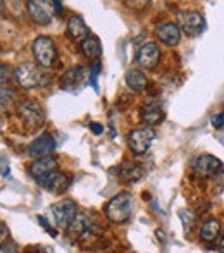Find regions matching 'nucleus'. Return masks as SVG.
Instances as JSON below:
<instances>
[{
    "instance_id": "nucleus-1",
    "label": "nucleus",
    "mask_w": 224,
    "mask_h": 253,
    "mask_svg": "<svg viewBox=\"0 0 224 253\" xmlns=\"http://www.w3.org/2000/svg\"><path fill=\"white\" fill-rule=\"evenodd\" d=\"M131 210H133V197L128 191H123L109 200L105 205V215L114 224H123L131 217Z\"/></svg>"
},
{
    "instance_id": "nucleus-2",
    "label": "nucleus",
    "mask_w": 224,
    "mask_h": 253,
    "mask_svg": "<svg viewBox=\"0 0 224 253\" xmlns=\"http://www.w3.org/2000/svg\"><path fill=\"white\" fill-rule=\"evenodd\" d=\"M31 52L40 67H52L57 59V48L50 37H38L31 45Z\"/></svg>"
},
{
    "instance_id": "nucleus-3",
    "label": "nucleus",
    "mask_w": 224,
    "mask_h": 253,
    "mask_svg": "<svg viewBox=\"0 0 224 253\" xmlns=\"http://www.w3.org/2000/svg\"><path fill=\"white\" fill-rule=\"evenodd\" d=\"M14 78H16V83L23 88H35L38 84H42V74L38 69V64L35 62H23L16 67L14 71Z\"/></svg>"
},
{
    "instance_id": "nucleus-4",
    "label": "nucleus",
    "mask_w": 224,
    "mask_h": 253,
    "mask_svg": "<svg viewBox=\"0 0 224 253\" xmlns=\"http://www.w3.org/2000/svg\"><path fill=\"white\" fill-rule=\"evenodd\" d=\"M52 215H54V220L57 224V227L60 229H67L69 224L74 220V217L78 215V209H76V203L73 200H60L52 205L50 209Z\"/></svg>"
},
{
    "instance_id": "nucleus-5",
    "label": "nucleus",
    "mask_w": 224,
    "mask_h": 253,
    "mask_svg": "<svg viewBox=\"0 0 224 253\" xmlns=\"http://www.w3.org/2000/svg\"><path fill=\"white\" fill-rule=\"evenodd\" d=\"M155 131L148 126H143V127H136L130 133L128 136V145H130L131 152L134 153H145L150 148L152 141L155 140Z\"/></svg>"
},
{
    "instance_id": "nucleus-6",
    "label": "nucleus",
    "mask_w": 224,
    "mask_h": 253,
    "mask_svg": "<svg viewBox=\"0 0 224 253\" xmlns=\"http://www.w3.org/2000/svg\"><path fill=\"white\" fill-rule=\"evenodd\" d=\"M178 21H179V28L190 37H197L204 31L205 19L200 12L195 10H179L178 12Z\"/></svg>"
},
{
    "instance_id": "nucleus-7",
    "label": "nucleus",
    "mask_w": 224,
    "mask_h": 253,
    "mask_svg": "<svg viewBox=\"0 0 224 253\" xmlns=\"http://www.w3.org/2000/svg\"><path fill=\"white\" fill-rule=\"evenodd\" d=\"M17 110H19V116L23 117L24 124L28 127H40L45 123L44 109L37 102H30V100L21 102Z\"/></svg>"
},
{
    "instance_id": "nucleus-8",
    "label": "nucleus",
    "mask_w": 224,
    "mask_h": 253,
    "mask_svg": "<svg viewBox=\"0 0 224 253\" xmlns=\"http://www.w3.org/2000/svg\"><path fill=\"white\" fill-rule=\"evenodd\" d=\"M191 169L198 176L209 177L223 172V162L214 155H200L191 162Z\"/></svg>"
},
{
    "instance_id": "nucleus-9",
    "label": "nucleus",
    "mask_w": 224,
    "mask_h": 253,
    "mask_svg": "<svg viewBox=\"0 0 224 253\" xmlns=\"http://www.w3.org/2000/svg\"><path fill=\"white\" fill-rule=\"evenodd\" d=\"M57 167H59V164H57V160L54 157H42V159L35 160L33 164H31L30 167V174L33 176V179L37 181V183H40V181H44L45 177H48L52 172H55Z\"/></svg>"
},
{
    "instance_id": "nucleus-10",
    "label": "nucleus",
    "mask_w": 224,
    "mask_h": 253,
    "mask_svg": "<svg viewBox=\"0 0 224 253\" xmlns=\"http://www.w3.org/2000/svg\"><path fill=\"white\" fill-rule=\"evenodd\" d=\"M159 57H161V50H159L157 43L154 42H148V43L141 45L136 52V62L143 69H152V67L157 66Z\"/></svg>"
},
{
    "instance_id": "nucleus-11",
    "label": "nucleus",
    "mask_w": 224,
    "mask_h": 253,
    "mask_svg": "<svg viewBox=\"0 0 224 253\" xmlns=\"http://www.w3.org/2000/svg\"><path fill=\"white\" fill-rule=\"evenodd\" d=\"M55 150V140L50 134H42V136L35 138L31 145L28 147V155L31 159H42V157H48V153Z\"/></svg>"
},
{
    "instance_id": "nucleus-12",
    "label": "nucleus",
    "mask_w": 224,
    "mask_h": 253,
    "mask_svg": "<svg viewBox=\"0 0 224 253\" xmlns=\"http://www.w3.org/2000/svg\"><path fill=\"white\" fill-rule=\"evenodd\" d=\"M50 3L47 2H38V0H30L26 3L28 7V14L30 17L35 21L37 24H50L52 23V10H50Z\"/></svg>"
},
{
    "instance_id": "nucleus-13",
    "label": "nucleus",
    "mask_w": 224,
    "mask_h": 253,
    "mask_svg": "<svg viewBox=\"0 0 224 253\" xmlns=\"http://www.w3.org/2000/svg\"><path fill=\"white\" fill-rule=\"evenodd\" d=\"M155 37L168 47H174L181 40V28L174 23H162L155 30Z\"/></svg>"
},
{
    "instance_id": "nucleus-14",
    "label": "nucleus",
    "mask_w": 224,
    "mask_h": 253,
    "mask_svg": "<svg viewBox=\"0 0 224 253\" xmlns=\"http://www.w3.org/2000/svg\"><path fill=\"white\" fill-rule=\"evenodd\" d=\"M66 33L71 40L81 42V43H83V42L90 37V28L87 26V23H85L81 16H73L69 19V23H67Z\"/></svg>"
},
{
    "instance_id": "nucleus-15",
    "label": "nucleus",
    "mask_w": 224,
    "mask_h": 253,
    "mask_svg": "<svg viewBox=\"0 0 224 253\" xmlns=\"http://www.w3.org/2000/svg\"><path fill=\"white\" fill-rule=\"evenodd\" d=\"M117 176L124 183H136L145 176V167L136 162H124L117 169Z\"/></svg>"
},
{
    "instance_id": "nucleus-16",
    "label": "nucleus",
    "mask_w": 224,
    "mask_h": 253,
    "mask_svg": "<svg viewBox=\"0 0 224 253\" xmlns=\"http://www.w3.org/2000/svg\"><path fill=\"white\" fill-rule=\"evenodd\" d=\"M42 188H45V190H48L50 193H62V191L67 190V186H69V177L66 176L64 172H59V170H55V172H52L48 177H45L44 181H40Z\"/></svg>"
},
{
    "instance_id": "nucleus-17",
    "label": "nucleus",
    "mask_w": 224,
    "mask_h": 253,
    "mask_svg": "<svg viewBox=\"0 0 224 253\" xmlns=\"http://www.w3.org/2000/svg\"><path fill=\"white\" fill-rule=\"evenodd\" d=\"M91 229V217L87 212H78V215L74 217V220L67 227V234L71 238H81L83 234H87Z\"/></svg>"
},
{
    "instance_id": "nucleus-18",
    "label": "nucleus",
    "mask_w": 224,
    "mask_h": 253,
    "mask_svg": "<svg viewBox=\"0 0 224 253\" xmlns=\"http://www.w3.org/2000/svg\"><path fill=\"white\" fill-rule=\"evenodd\" d=\"M83 78H85V67L74 66L71 69H67L64 73V76L60 78V86H64L66 90H73V88H76L83 81Z\"/></svg>"
},
{
    "instance_id": "nucleus-19",
    "label": "nucleus",
    "mask_w": 224,
    "mask_h": 253,
    "mask_svg": "<svg viewBox=\"0 0 224 253\" xmlns=\"http://www.w3.org/2000/svg\"><path fill=\"white\" fill-rule=\"evenodd\" d=\"M126 84L133 91H143L145 86H147V76L141 71L131 69L126 73Z\"/></svg>"
},
{
    "instance_id": "nucleus-20",
    "label": "nucleus",
    "mask_w": 224,
    "mask_h": 253,
    "mask_svg": "<svg viewBox=\"0 0 224 253\" xmlns=\"http://www.w3.org/2000/svg\"><path fill=\"white\" fill-rule=\"evenodd\" d=\"M81 52H83V55L88 57V59H97V57H100V53H102L100 40H98L97 37H93V35H90V37L81 43Z\"/></svg>"
},
{
    "instance_id": "nucleus-21",
    "label": "nucleus",
    "mask_w": 224,
    "mask_h": 253,
    "mask_svg": "<svg viewBox=\"0 0 224 253\" xmlns=\"http://www.w3.org/2000/svg\"><path fill=\"white\" fill-rule=\"evenodd\" d=\"M219 233H221V222H219L218 219H209L207 222L202 226L200 229V238L204 241H216L219 236Z\"/></svg>"
},
{
    "instance_id": "nucleus-22",
    "label": "nucleus",
    "mask_w": 224,
    "mask_h": 253,
    "mask_svg": "<svg viewBox=\"0 0 224 253\" xmlns=\"http://www.w3.org/2000/svg\"><path fill=\"white\" fill-rule=\"evenodd\" d=\"M162 119H164V114H162V110L159 109L157 105H152V103H148L147 109H145L143 114H141V121H143L148 127L162 123Z\"/></svg>"
},
{
    "instance_id": "nucleus-23",
    "label": "nucleus",
    "mask_w": 224,
    "mask_h": 253,
    "mask_svg": "<svg viewBox=\"0 0 224 253\" xmlns=\"http://www.w3.org/2000/svg\"><path fill=\"white\" fill-rule=\"evenodd\" d=\"M100 69H102V64L100 62H95L90 69V84L93 86V90L98 91V74H100Z\"/></svg>"
},
{
    "instance_id": "nucleus-24",
    "label": "nucleus",
    "mask_w": 224,
    "mask_h": 253,
    "mask_svg": "<svg viewBox=\"0 0 224 253\" xmlns=\"http://www.w3.org/2000/svg\"><path fill=\"white\" fill-rule=\"evenodd\" d=\"M10 100H12V90L2 84V109H5V105H9Z\"/></svg>"
},
{
    "instance_id": "nucleus-25",
    "label": "nucleus",
    "mask_w": 224,
    "mask_h": 253,
    "mask_svg": "<svg viewBox=\"0 0 224 253\" xmlns=\"http://www.w3.org/2000/svg\"><path fill=\"white\" fill-rule=\"evenodd\" d=\"M0 253H21V250L14 243H5L3 241L2 247H0Z\"/></svg>"
},
{
    "instance_id": "nucleus-26",
    "label": "nucleus",
    "mask_w": 224,
    "mask_h": 253,
    "mask_svg": "<svg viewBox=\"0 0 224 253\" xmlns=\"http://www.w3.org/2000/svg\"><path fill=\"white\" fill-rule=\"evenodd\" d=\"M211 123H212V126L218 127V129H221V127H224V112L216 114V116L211 119Z\"/></svg>"
},
{
    "instance_id": "nucleus-27",
    "label": "nucleus",
    "mask_w": 224,
    "mask_h": 253,
    "mask_svg": "<svg viewBox=\"0 0 224 253\" xmlns=\"http://www.w3.org/2000/svg\"><path fill=\"white\" fill-rule=\"evenodd\" d=\"M38 222H40L42 226H44V229L47 231V233H50V234H52V236H54V238L57 236V233H55V231H54V229H52V227H50V224H48L47 220H45V217H44V215H40V217H38Z\"/></svg>"
},
{
    "instance_id": "nucleus-28",
    "label": "nucleus",
    "mask_w": 224,
    "mask_h": 253,
    "mask_svg": "<svg viewBox=\"0 0 224 253\" xmlns=\"http://www.w3.org/2000/svg\"><path fill=\"white\" fill-rule=\"evenodd\" d=\"M90 129L93 131V134H102V131H104V126L98 123H91L90 124Z\"/></svg>"
},
{
    "instance_id": "nucleus-29",
    "label": "nucleus",
    "mask_w": 224,
    "mask_h": 253,
    "mask_svg": "<svg viewBox=\"0 0 224 253\" xmlns=\"http://www.w3.org/2000/svg\"><path fill=\"white\" fill-rule=\"evenodd\" d=\"M52 5H54V9H55V12H62L64 10V5H62V2H59V0H54V2H50Z\"/></svg>"
},
{
    "instance_id": "nucleus-30",
    "label": "nucleus",
    "mask_w": 224,
    "mask_h": 253,
    "mask_svg": "<svg viewBox=\"0 0 224 253\" xmlns=\"http://www.w3.org/2000/svg\"><path fill=\"white\" fill-rule=\"evenodd\" d=\"M218 252L219 253H224V236L219 240V243H218Z\"/></svg>"
}]
</instances>
